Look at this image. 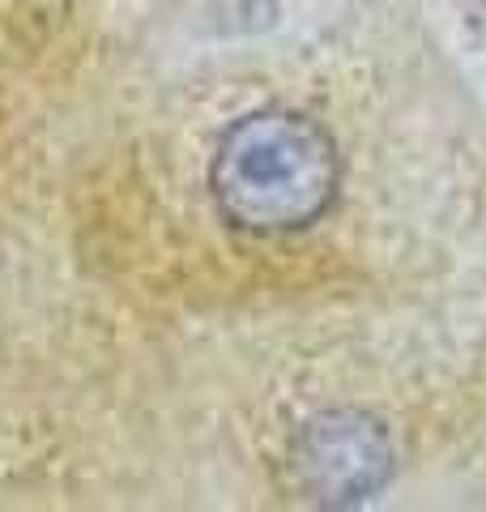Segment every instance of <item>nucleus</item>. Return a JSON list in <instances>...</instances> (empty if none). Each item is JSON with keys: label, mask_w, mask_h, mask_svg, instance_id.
<instances>
[{"label": "nucleus", "mask_w": 486, "mask_h": 512, "mask_svg": "<svg viewBox=\"0 0 486 512\" xmlns=\"http://www.w3.org/2000/svg\"><path fill=\"white\" fill-rule=\"evenodd\" d=\"M209 188L243 231H295L320 218L337 188L333 137L299 111H252L218 141Z\"/></svg>", "instance_id": "1"}, {"label": "nucleus", "mask_w": 486, "mask_h": 512, "mask_svg": "<svg viewBox=\"0 0 486 512\" xmlns=\"http://www.w3.org/2000/svg\"><path fill=\"white\" fill-rule=\"evenodd\" d=\"M393 474L388 431L363 410H329L295 436V478L316 504H363Z\"/></svg>", "instance_id": "2"}]
</instances>
